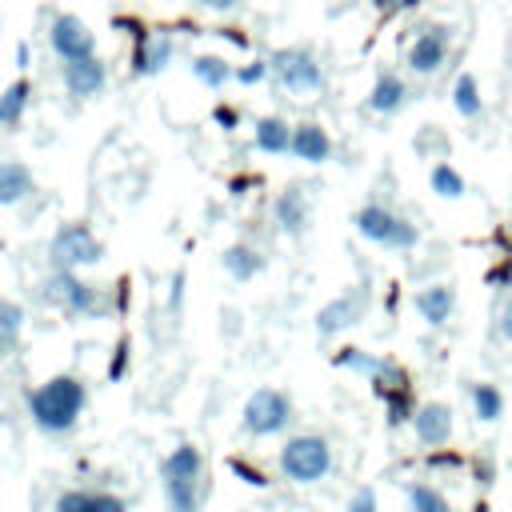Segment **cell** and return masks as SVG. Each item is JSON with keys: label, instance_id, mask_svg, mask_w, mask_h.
Segmentation results:
<instances>
[{"label": "cell", "instance_id": "1", "mask_svg": "<svg viewBox=\"0 0 512 512\" xmlns=\"http://www.w3.org/2000/svg\"><path fill=\"white\" fill-rule=\"evenodd\" d=\"M84 400H88V392H84V384L76 376H52L48 384H40L28 396V412L36 420V428H44V432H68L80 420Z\"/></svg>", "mask_w": 512, "mask_h": 512}, {"label": "cell", "instance_id": "2", "mask_svg": "<svg viewBox=\"0 0 512 512\" xmlns=\"http://www.w3.org/2000/svg\"><path fill=\"white\" fill-rule=\"evenodd\" d=\"M280 472L292 480V484H316L332 472V448L324 436H292L284 448H280Z\"/></svg>", "mask_w": 512, "mask_h": 512}, {"label": "cell", "instance_id": "3", "mask_svg": "<svg viewBox=\"0 0 512 512\" xmlns=\"http://www.w3.org/2000/svg\"><path fill=\"white\" fill-rule=\"evenodd\" d=\"M268 76L284 92H292V96H308V92H320L324 88V68L304 48H276L268 56Z\"/></svg>", "mask_w": 512, "mask_h": 512}, {"label": "cell", "instance_id": "4", "mask_svg": "<svg viewBox=\"0 0 512 512\" xmlns=\"http://www.w3.org/2000/svg\"><path fill=\"white\" fill-rule=\"evenodd\" d=\"M356 232H360L364 240H372V244L400 248V252H408V248L420 244V228H416L412 220L396 216V212L384 208V204H364V208L356 212Z\"/></svg>", "mask_w": 512, "mask_h": 512}, {"label": "cell", "instance_id": "5", "mask_svg": "<svg viewBox=\"0 0 512 512\" xmlns=\"http://www.w3.org/2000/svg\"><path fill=\"white\" fill-rule=\"evenodd\" d=\"M104 244L96 240V232L88 224H64L52 244H48V260L56 268H84V264H100Z\"/></svg>", "mask_w": 512, "mask_h": 512}, {"label": "cell", "instance_id": "6", "mask_svg": "<svg viewBox=\"0 0 512 512\" xmlns=\"http://www.w3.org/2000/svg\"><path fill=\"white\" fill-rule=\"evenodd\" d=\"M44 300L60 304V308L72 312V316H92V312H100L96 288L84 284V280L76 276V268H56V272L44 280Z\"/></svg>", "mask_w": 512, "mask_h": 512}, {"label": "cell", "instance_id": "7", "mask_svg": "<svg viewBox=\"0 0 512 512\" xmlns=\"http://www.w3.org/2000/svg\"><path fill=\"white\" fill-rule=\"evenodd\" d=\"M288 420H292V404L276 388H256L244 404V428L252 436H272V432L288 428Z\"/></svg>", "mask_w": 512, "mask_h": 512}, {"label": "cell", "instance_id": "8", "mask_svg": "<svg viewBox=\"0 0 512 512\" xmlns=\"http://www.w3.org/2000/svg\"><path fill=\"white\" fill-rule=\"evenodd\" d=\"M48 44H52V52L60 60H80V56H92L96 52V36H92V28L76 12H60L48 24Z\"/></svg>", "mask_w": 512, "mask_h": 512}, {"label": "cell", "instance_id": "9", "mask_svg": "<svg viewBox=\"0 0 512 512\" xmlns=\"http://www.w3.org/2000/svg\"><path fill=\"white\" fill-rule=\"evenodd\" d=\"M408 68L416 72V76H432V72H440L444 68V60H448V28L444 24H432V28H420L416 32V40L408 44Z\"/></svg>", "mask_w": 512, "mask_h": 512}, {"label": "cell", "instance_id": "10", "mask_svg": "<svg viewBox=\"0 0 512 512\" xmlns=\"http://www.w3.org/2000/svg\"><path fill=\"white\" fill-rule=\"evenodd\" d=\"M104 84H108V68H104V60L96 52L80 56V60H64V88H68V96L88 100V96L104 92Z\"/></svg>", "mask_w": 512, "mask_h": 512}, {"label": "cell", "instance_id": "11", "mask_svg": "<svg viewBox=\"0 0 512 512\" xmlns=\"http://www.w3.org/2000/svg\"><path fill=\"white\" fill-rule=\"evenodd\" d=\"M360 312H364V296H360V292H344V296L328 300V304L316 312V332H320V336L344 332V328H352V324L360 320Z\"/></svg>", "mask_w": 512, "mask_h": 512}, {"label": "cell", "instance_id": "12", "mask_svg": "<svg viewBox=\"0 0 512 512\" xmlns=\"http://www.w3.org/2000/svg\"><path fill=\"white\" fill-rule=\"evenodd\" d=\"M412 424H416V436H420V444H424V448H440V444H448V440H452V408H448V404H440V400H432V404L416 408Z\"/></svg>", "mask_w": 512, "mask_h": 512}, {"label": "cell", "instance_id": "13", "mask_svg": "<svg viewBox=\"0 0 512 512\" xmlns=\"http://www.w3.org/2000/svg\"><path fill=\"white\" fill-rule=\"evenodd\" d=\"M168 60H172V36H164V32H148V36L136 40L132 72H136V76H156V72L168 68Z\"/></svg>", "mask_w": 512, "mask_h": 512}, {"label": "cell", "instance_id": "14", "mask_svg": "<svg viewBox=\"0 0 512 512\" xmlns=\"http://www.w3.org/2000/svg\"><path fill=\"white\" fill-rule=\"evenodd\" d=\"M292 156L304 164H324L332 156V136L324 132V124H316V120L296 124L292 128Z\"/></svg>", "mask_w": 512, "mask_h": 512}, {"label": "cell", "instance_id": "15", "mask_svg": "<svg viewBox=\"0 0 512 512\" xmlns=\"http://www.w3.org/2000/svg\"><path fill=\"white\" fill-rule=\"evenodd\" d=\"M408 104V84L396 76V72H376V80H372V92H368V108L372 112H380V116H392V112H400Z\"/></svg>", "mask_w": 512, "mask_h": 512}, {"label": "cell", "instance_id": "16", "mask_svg": "<svg viewBox=\"0 0 512 512\" xmlns=\"http://www.w3.org/2000/svg\"><path fill=\"white\" fill-rule=\"evenodd\" d=\"M200 476H204V456L192 444L172 448L160 464V480H200Z\"/></svg>", "mask_w": 512, "mask_h": 512}, {"label": "cell", "instance_id": "17", "mask_svg": "<svg viewBox=\"0 0 512 512\" xmlns=\"http://www.w3.org/2000/svg\"><path fill=\"white\" fill-rule=\"evenodd\" d=\"M452 308H456V292L448 288V284H432V288H420L416 292V312L436 328V324H444L448 316H452Z\"/></svg>", "mask_w": 512, "mask_h": 512}, {"label": "cell", "instance_id": "18", "mask_svg": "<svg viewBox=\"0 0 512 512\" xmlns=\"http://www.w3.org/2000/svg\"><path fill=\"white\" fill-rule=\"evenodd\" d=\"M256 148L276 156V152H292V124L284 116H264L256 120Z\"/></svg>", "mask_w": 512, "mask_h": 512}, {"label": "cell", "instance_id": "19", "mask_svg": "<svg viewBox=\"0 0 512 512\" xmlns=\"http://www.w3.org/2000/svg\"><path fill=\"white\" fill-rule=\"evenodd\" d=\"M272 216H276V224H280L284 232H300L304 220H308V200H304V192H300V188H284V192L276 196V204H272Z\"/></svg>", "mask_w": 512, "mask_h": 512}, {"label": "cell", "instance_id": "20", "mask_svg": "<svg viewBox=\"0 0 512 512\" xmlns=\"http://www.w3.org/2000/svg\"><path fill=\"white\" fill-rule=\"evenodd\" d=\"M32 196V172L20 160L0 164V204H20Z\"/></svg>", "mask_w": 512, "mask_h": 512}, {"label": "cell", "instance_id": "21", "mask_svg": "<svg viewBox=\"0 0 512 512\" xmlns=\"http://www.w3.org/2000/svg\"><path fill=\"white\" fill-rule=\"evenodd\" d=\"M28 96H32V84L28 76H16L4 92H0V128H16L24 120V108H28Z\"/></svg>", "mask_w": 512, "mask_h": 512}, {"label": "cell", "instance_id": "22", "mask_svg": "<svg viewBox=\"0 0 512 512\" xmlns=\"http://www.w3.org/2000/svg\"><path fill=\"white\" fill-rule=\"evenodd\" d=\"M164 500H168V512H200L204 484L200 480H164Z\"/></svg>", "mask_w": 512, "mask_h": 512}, {"label": "cell", "instance_id": "23", "mask_svg": "<svg viewBox=\"0 0 512 512\" xmlns=\"http://www.w3.org/2000/svg\"><path fill=\"white\" fill-rule=\"evenodd\" d=\"M452 104H456V112H460L464 120H476V116H480L484 100H480V84H476L472 72H460V76L452 80Z\"/></svg>", "mask_w": 512, "mask_h": 512}, {"label": "cell", "instance_id": "24", "mask_svg": "<svg viewBox=\"0 0 512 512\" xmlns=\"http://www.w3.org/2000/svg\"><path fill=\"white\" fill-rule=\"evenodd\" d=\"M224 268H228L232 280H252V276L264 268V256H260L256 248H248V244H232V248L224 252Z\"/></svg>", "mask_w": 512, "mask_h": 512}, {"label": "cell", "instance_id": "25", "mask_svg": "<svg viewBox=\"0 0 512 512\" xmlns=\"http://www.w3.org/2000/svg\"><path fill=\"white\" fill-rule=\"evenodd\" d=\"M232 72H236V68H228L224 56H208V52H204V56L192 60V76H196L200 84H208V88H224V84L232 80Z\"/></svg>", "mask_w": 512, "mask_h": 512}, {"label": "cell", "instance_id": "26", "mask_svg": "<svg viewBox=\"0 0 512 512\" xmlns=\"http://www.w3.org/2000/svg\"><path fill=\"white\" fill-rule=\"evenodd\" d=\"M472 408H476V420H484V424L500 420V412H504L500 388L496 384H472Z\"/></svg>", "mask_w": 512, "mask_h": 512}, {"label": "cell", "instance_id": "27", "mask_svg": "<svg viewBox=\"0 0 512 512\" xmlns=\"http://www.w3.org/2000/svg\"><path fill=\"white\" fill-rule=\"evenodd\" d=\"M408 512H452V504L444 500L440 488H432V484H412V488H408Z\"/></svg>", "mask_w": 512, "mask_h": 512}, {"label": "cell", "instance_id": "28", "mask_svg": "<svg viewBox=\"0 0 512 512\" xmlns=\"http://www.w3.org/2000/svg\"><path fill=\"white\" fill-rule=\"evenodd\" d=\"M428 184H432V192H436V196H444V200L464 196V176H460L452 164H436V168H432V176H428Z\"/></svg>", "mask_w": 512, "mask_h": 512}, {"label": "cell", "instance_id": "29", "mask_svg": "<svg viewBox=\"0 0 512 512\" xmlns=\"http://www.w3.org/2000/svg\"><path fill=\"white\" fill-rule=\"evenodd\" d=\"M384 400H388V424H392V428H400L404 420H412V416H416V412H412V392H408V384L388 388V392H384Z\"/></svg>", "mask_w": 512, "mask_h": 512}, {"label": "cell", "instance_id": "30", "mask_svg": "<svg viewBox=\"0 0 512 512\" xmlns=\"http://www.w3.org/2000/svg\"><path fill=\"white\" fill-rule=\"evenodd\" d=\"M20 328H24V308L16 300H0V336L8 344H16L20 340Z\"/></svg>", "mask_w": 512, "mask_h": 512}, {"label": "cell", "instance_id": "31", "mask_svg": "<svg viewBox=\"0 0 512 512\" xmlns=\"http://www.w3.org/2000/svg\"><path fill=\"white\" fill-rule=\"evenodd\" d=\"M332 364H340V368H356V372L372 376V372H380V364H384V360H376V356H364L360 348H344V352H336V356H332Z\"/></svg>", "mask_w": 512, "mask_h": 512}, {"label": "cell", "instance_id": "32", "mask_svg": "<svg viewBox=\"0 0 512 512\" xmlns=\"http://www.w3.org/2000/svg\"><path fill=\"white\" fill-rule=\"evenodd\" d=\"M56 512H96V492L72 488V492H64V496L56 500Z\"/></svg>", "mask_w": 512, "mask_h": 512}, {"label": "cell", "instance_id": "33", "mask_svg": "<svg viewBox=\"0 0 512 512\" xmlns=\"http://www.w3.org/2000/svg\"><path fill=\"white\" fill-rule=\"evenodd\" d=\"M264 76H268V60H248L244 68H236V72H232V80H236V84H260Z\"/></svg>", "mask_w": 512, "mask_h": 512}, {"label": "cell", "instance_id": "34", "mask_svg": "<svg viewBox=\"0 0 512 512\" xmlns=\"http://www.w3.org/2000/svg\"><path fill=\"white\" fill-rule=\"evenodd\" d=\"M228 468H232V472H236L240 480H248L252 488H264V484H268V476H264L260 468H252L248 460H240V456H232V460H228Z\"/></svg>", "mask_w": 512, "mask_h": 512}, {"label": "cell", "instance_id": "35", "mask_svg": "<svg viewBox=\"0 0 512 512\" xmlns=\"http://www.w3.org/2000/svg\"><path fill=\"white\" fill-rule=\"evenodd\" d=\"M212 120H216V128H224V132H232V128L240 124V116H236L232 104H216V108H212Z\"/></svg>", "mask_w": 512, "mask_h": 512}, {"label": "cell", "instance_id": "36", "mask_svg": "<svg viewBox=\"0 0 512 512\" xmlns=\"http://www.w3.org/2000/svg\"><path fill=\"white\" fill-rule=\"evenodd\" d=\"M348 512H376V492H372V488H360V492L352 496Z\"/></svg>", "mask_w": 512, "mask_h": 512}, {"label": "cell", "instance_id": "37", "mask_svg": "<svg viewBox=\"0 0 512 512\" xmlns=\"http://www.w3.org/2000/svg\"><path fill=\"white\" fill-rule=\"evenodd\" d=\"M376 4V12L380 16H396V12H408V8H416L420 0H372Z\"/></svg>", "mask_w": 512, "mask_h": 512}, {"label": "cell", "instance_id": "38", "mask_svg": "<svg viewBox=\"0 0 512 512\" xmlns=\"http://www.w3.org/2000/svg\"><path fill=\"white\" fill-rule=\"evenodd\" d=\"M112 28H128V36H136V40L148 36V28H144L136 16H112Z\"/></svg>", "mask_w": 512, "mask_h": 512}, {"label": "cell", "instance_id": "39", "mask_svg": "<svg viewBox=\"0 0 512 512\" xmlns=\"http://www.w3.org/2000/svg\"><path fill=\"white\" fill-rule=\"evenodd\" d=\"M488 284H496V288H512V260H504L500 268H492V272H488Z\"/></svg>", "mask_w": 512, "mask_h": 512}, {"label": "cell", "instance_id": "40", "mask_svg": "<svg viewBox=\"0 0 512 512\" xmlns=\"http://www.w3.org/2000/svg\"><path fill=\"white\" fill-rule=\"evenodd\" d=\"M96 512H128V508H124L120 496H112V492H96Z\"/></svg>", "mask_w": 512, "mask_h": 512}, {"label": "cell", "instance_id": "41", "mask_svg": "<svg viewBox=\"0 0 512 512\" xmlns=\"http://www.w3.org/2000/svg\"><path fill=\"white\" fill-rule=\"evenodd\" d=\"M496 328H500V336L512 344V300L500 308V316H496Z\"/></svg>", "mask_w": 512, "mask_h": 512}, {"label": "cell", "instance_id": "42", "mask_svg": "<svg viewBox=\"0 0 512 512\" xmlns=\"http://www.w3.org/2000/svg\"><path fill=\"white\" fill-rule=\"evenodd\" d=\"M124 364H128V340H120V348H116V364H108V380H116V376L124 372Z\"/></svg>", "mask_w": 512, "mask_h": 512}, {"label": "cell", "instance_id": "43", "mask_svg": "<svg viewBox=\"0 0 512 512\" xmlns=\"http://www.w3.org/2000/svg\"><path fill=\"white\" fill-rule=\"evenodd\" d=\"M200 8H208V12H236L240 8V0H196Z\"/></svg>", "mask_w": 512, "mask_h": 512}, {"label": "cell", "instance_id": "44", "mask_svg": "<svg viewBox=\"0 0 512 512\" xmlns=\"http://www.w3.org/2000/svg\"><path fill=\"white\" fill-rule=\"evenodd\" d=\"M216 32H220V36H224L228 44H236V48H248V44H252V40H248V36H244L240 28H216Z\"/></svg>", "mask_w": 512, "mask_h": 512}, {"label": "cell", "instance_id": "45", "mask_svg": "<svg viewBox=\"0 0 512 512\" xmlns=\"http://www.w3.org/2000/svg\"><path fill=\"white\" fill-rule=\"evenodd\" d=\"M16 68H28V44L16 48Z\"/></svg>", "mask_w": 512, "mask_h": 512}, {"label": "cell", "instance_id": "46", "mask_svg": "<svg viewBox=\"0 0 512 512\" xmlns=\"http://www.w3.org/2000/svg\"><path fill=\"white\" fill-rule=\"evenodd\" d=\"M8 348H12V344H8V340H4V336H0V360H4V356H8Z\"/></svg>", "mask_w": 512, "mask_h": 512}]
</instances>
